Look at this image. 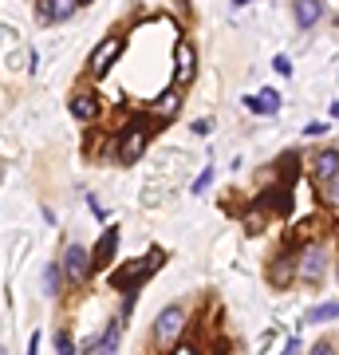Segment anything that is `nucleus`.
<instances>
[{
    "label": "nucleus",
    "instance_id": "obj_1",
    "mask_svg": "<svg viewBox=\"0 0 339 355\" xmlns=\"http://www.w3.org/2000/svg\"><path fill=\"white\" fill-rule=\"evenodd\" d=\"M327 268H331V253L320 241H304L300 245V265H296V280L304 288H324Z\"/></svg>",
    "mask_w": 339,
    "mask_h": 355
},
{
    "label": "nucleus",
    "instance_id": "obj_2",
    "mask_svg": "<svg viewBox=\"0 0 339 355\" xmlns=\"http://www.w3.org/2000/svg\"><path fill=\"white\" fill-rule=\"evenodd\" d=\"M158 265H166V253L162 249H150L142 261H130V265H123L119 272H111V288L114 292H139L142 284L154 277V268Z\"/></svg>",
    "mask_w": 339,
    "mask_h": 355
},
{
    "label": "nucleus",
    "instance_id": "obj_3",
    "mask_svg": "<svg viewBox=\"0 0 339 355\" xmlns=\"http://www.w3.org/2000/svg\"><path fill=\"white\" fill-rule=\"evenodd\" d=\"M186 328H189V308L186 304H166L162 312L154 316L150 343H154V347H174Z\"/></svg>",
    "mask_w": 339,
    "mask_h": 355
},
{
    "label": "nucleus",
    "instance_id": "obj_4",
    "mask_svg": "<svg viewBox=\"0 0 339 355\" xmlns=\"http://www.w3.org/2000/svg\"><path fill=\"white\" fill-rule=\"evenodd\" d=\"M146 146H150V127H146V123H130V127H123V135H119L114 162L119 166H134L142 154H146Z\"/></svg>",
    "mask_w": 339,
    "mask_h": 355
},
{
    "label": "nucleus",
    "instance_id": "obj_5",
    "mask_svg": "<svg viewBox=\"0 0 339 355\" xmlns=\"http://www.w3.org/2000/svg\"><path fill=\"white\" fill-rule=\"evenodd\" d=\"M60 268H63V277H67V284H83V280L91 277V249L87 245H79V241H67V249L60 253Z\"/></svg>",
    "mask_w": 339,
    "mask_h": 355
},
{
    "label": "nucleus",
    "instance_id": "obj_6",
    "mask_svg": "<svg viewBox=\"0 0 339 355\" xmlns=\"http://www.w3.org/2000/svg\"><path fill=\"white\" fill-rule=\"evenodd\" d=\"M296 265H300V249H284V253H277L268 261L264 277H268L272 288H288L292 280H296Z\"/></svg>",
    "mask_w": 339,
    "mask_h": 355
},
{
    "label": "nucleus",
    "instance_id": "obj_7",
    "mask_svg": "<svg viewBox=\"0 0 339 355\" xmlns=\"http://www.w3.org/2000/svg\"><path fill=\"white\" fill-rule=\"evenodd\" d=\"M119 55H123V36H107L99 48L91 51L87 71H91V76H107V71L114 67V60H119Z\"/></svg>",
    "mask_w": 339,
    "mask_h": 355
},
{
    "label": "nucleus",
    "instance_id": "obj_8",
    "mask_svg": "<svg viewBox=\"0 0 339 355\" xmlns=\"http://www.w3.org/2000/svg\"><path fill=\"white\" fill-rule=\"evenodd\" d=\"M288 8H292L296 28H300V32H312V28L327 16V0H292Z\"/></svg>",
    "mask_w": 339,
    "mask_h": 355
},
{
    "label": "nucleus",
    "instance_id": "obj_9",
    "mask_svg": "<svg viewBox=\"0 0 339 355\" xmlns=\"http://www.w3.org/2000/svg\"><path fill=\"white\" fill-rule=\"evenodd\" d=\"M331 174H339V146H324V150H315L308 158V178H312L315 186L327 182Z\"/></svg>",
    "mask_w": 339,
    "mask_h": 355
},
{
    "label": "nucleus",
    "instance_id": "obj_10",
    "mask_svg": "<svg viewBox=\"0 0 339 355\" xmlns=\"http://www.w3.org/2000/svg\"><path fill=\"white\" fill-rule=\"evenodd\" d=\"M245 107H249L252 114H261V119H272V114H280L284 99H280L277 87H261L257 95H245Z\"/></svg>",
    "mask_w": 339,
    "mask_h": 355
},
{
    "label": "nucleus",
    "instance_id": "obj_11",
    "mask_svg": "<svg viewBox=\"0 0 339 355\" xmlns=\"http://www.w3.org/2000/svg\"><path fill=\"white\" fill-rule=\"evenodd\" d=\"M193 76H198V51H193V44H189V40H177L174 83H177V87H186V83H193Z\"/></svg>",
    "mask_w": 339,
    "mask_h": 355
},
{
    "label": "nucleus",
    "instance_id": "obj_12",
    "mask_svg": "<svg viewBox=\"0 0 339 355\" xmlns=\"http://www.w3.org/2000/svg\"><path fill=\"white\" fill-rule=\"evenodd\" d=\"M114 253H119V225H107V229H103V237H99V245L91 249V265H95V268L111 265Z\"/></svg>",
    "mask_w": 339,
    "mask_h": 355
},
{
    "label": "nucleus",
    "instance_id": "obj_13",
    "mask_svg": "<svg viewBox=\"0 0 339 355\" xmlns=\"http://www.w3.org/2000/svg\"><path fill=\"white\" fill-rule=\"evenodd\" d=\"M67 111H71V119H79V123H95L103 107H99V99H95L91 91H79V95L67 99Z\"/></svg>",
    "mask_w": 339,
    "mask_h": 355
},
{
    "label": "nucleus",
    "instance_id": "obj_14",
    "mask_svg": "<svg viewBox=\"0 0 339 355\" xmlns=\"http://www.w3.org/2000/svg\"><path fill=\"white\" fill-rule=\"evenodd\" d=\"M331 320H339V300H320L304 312V324H331Z\"/></svg>",
    "mask_w": 339,
    "mask_h": 355
},
{
    "label": "nucleus",
    "instance_id": "obj_15",
    "mask_svg": "<svg viewBox=\"0 0 339 355\" xmlns=\"http://www.w3.org/2000/svg\"><path fill=\"white\" fill-rule=\"evenodd\" d=\"M63 280H67V277H63L60 261H51V265H44V288H40V292H44L48 300H55V296L63 292Z\"/></svg>",
    "mask_w": 339,
    "mask_h": 355
},
{
    "label": "nucleus",
    "instance_id": "obj_16",
    "mask_svg": "<svg viewBox=\"0 0 339 355\" xmlns=\"http://www.w3.org/2000/svg\"><path fill=\"white\" fill-rule=\"evenodd\" d=\"M177 107H182V91H166V95H158L154 99V114H162V119H170V114H177Z\"/></svg>",
    "mask_w": 339,
    "mask_h": 355
},
{
    "label": "nucleus",
    "instance_id": "obj_17",
    "mask_svg": "<svg viewBox=\"0 0 339 355\" xmlns=\"http://www.w3.org/2000/svg\"><path fill=\"white\" fill-rule=\"evenodd\" d=\"M315 190H320V202H324L327 209H336V214H339V174H331L327 182H320Z\"/></svg>",
    "mask_w": 339,
    "mask_h": 355
},
{
    "label": "nucleus",
    "instance_id": "obj_18",
    "mask_svg": "<svg viewBox=\"0 0 339 355\" xmlns=\"http://www.w3.org/2000/svg\"><path fill=\"white\" fill-rule=\"evenodd\" d=\"M79 12V0H51V20L63 24V20H71Z\"/></svg>",
    "mask_w": 339,
    "mask_h": 355
},
{
    "label": "nucleus",
    "instance_id": "obj_19",
    "mask_svg": "<svg viewBox=\"0 0 339 355\" xmlns=\"http://www.w3.org/2000/svg\"><path fill=\"white\" fill-rule=\"evenodd\" d=\"M214 178H217V170L214 166H205V170L198 174V182H193V193H205L209 186H214Z\"/></svg>",
    "mask_w": 339,
    "mask_h": 355
},
{
    "label": "nucleus",
    "instance_id": "obj_20",
    "mask_svg": "<svg viewBox=\"0 0 339 355\" xmlns=\"http://www.w3.org/2000/svg\"><path fill=\"white\" fill-rule=\"evenodd\" d=\"M324 135H331V123H320V119H312V123L304 127V139H324Z\"/></svg>",
    "mask_w": 339,
    "mask_h": 355
},
{
    "label": "nucleus",
    "instance_id": "obj_21",
    "mask_svg": "<svg viewBox=\"0 0 339 355\" xmlns=\"http://www.w3.org/2000/svg\"><path fill=\"white\" fill-rule=\"evenodd\" d=\"M32 12H36L40 24H55V20H51V0H36V4H32Z\"/></svg>",
    "mask_w": 339,
    "mask_h": 355
},
{
    "label": "nucleus",
    "instance_id": "obj_22",
    "mask_svg": "<svg viewBox=\"0 0 339 355\" xmlns=\"http://www.w3.org/2000/svg\"><path fill=\"white\" fill-rule=\"evenodd\" d=\"M55 352H76V340H71V331L67 328L55 331Z\"/></svg>",
    "mask_w": 339,
    "mask_h": 355
},
{
    "label": "nucleus",
    "instance_id": "obj_23",
    "mask_svg": "<svg viewBox=\"0 0 339 355\" xmlns=\"http://www.w3.org/2000/svg\"><path fill=\"white\" fill-rule=\"evenodd\" d=\"M272 71L292 79V60H288V55H272Z\"/></svg>",
    "mask_w": 339,
    "mask_h": 355
},
{
    "label": "nucleus",
    "instance_id": "obj_24",
    "mask_svg": "<svg viewBox=\"0 0 339 355\" xmlns=\"http://www.w3.org/2000/svg\"><path fill=\"white\" fill-rule=\"evenodd\" d=\"M193 135H198V139H209V135H214V119H198V123H193Z\"/></svg>",
    "mask_w": 339,
    "mask_h": 355
},
{
    "label": "nucleus",
    "instance_id": "obj_25",
    "mask_svg": "<svg viewBox=\"0 0 339 355\" xmlns=\"http://www.w3.org/2000/svg\"><path fill=\"white\" fill-rule=\"evenodd\" d=\"M312 352L327 355V352H336V343H331V340H315V343H312Z\"/></svg>",
    "mask_w": 339,
    "mask_h": 355
},
{
    "label": "nucleus",
    "instance_id": "obj_26",
    "mask_svg": "<svg viewBox=\"0 0 339 355\" xmlns=\"http://www.w3.org/2000/svg\"><path fill=\"white\" fill-rule=\"evenodd\" d=\"M245 4H257V0H229V8H245Z\"/></svg>",
    "mask_w": 339,
    "mask_h": 355
},
{
    "label": "nucleus",
    "instance_id": "obj_27",
    "mask_svg": "<svg viewBox=\"0 0 339 355\" xmlns=\"http://www.w3.org/2000/svg\"><path fill=\"white\" fill-rule=\"evenodd\" d=\"M331 119H339V103H331Z\"/></svg>",
    "mask_w": 339,
    "mask_h": 355
},
{
    "label": "nucleus",
    "instance_id": "obj_28",
    "mask_svg": "<svg viewBox=\"0 0 339 355\" xmlns=\"http://www.w3.org/2000/svg\"><path fill=\"white\" fill-rule=\"evenodd\" d=\"M331 229H336V245H339V217H336V225H331Z\"/></svg>",
    "mask_w": 339,
    "mask_h": 355
},
{
    "label": "nucleus",
    "instance_id": "obj_29",
    "mask_svg": "<svg viewBox=\"0 0 339 355\" xmlns=\"http://www.w3.org/2000/svg\"><path fill=\"white\" fill-rule=\"evenodd\" d=\"M87 4H95V0H79V8H87Z\"/></svg>",
    "mask_w": 339,
    "mask_h": 355
},
{
    "label": "nucleus",
    "instance_id": "obj_30",
    "mask_svg": "<svg viewBox=\"0 0 339 355\" xmlns=\"http://www.w3.org/2000/svg\"><path fill=\"white\" fill-rule=\"evenodd\" d=\"M0 178H4V162H0Z\"/></svg>",
    "mask_w": 339,
    "mask_h": 355
},
{
    "label": "nucleus",
    "instance_id": "obj_31",
    "mask_svg": "<svg viewBox=\"0 0 339 355\" xmlns=\"http://www.w3.org/2000/svg\"><path fill=\"white\" fill-rule=\"evenodd\" d=\"M336 280H339V265H336Z\"/></svg>",
    "mask_w": 339,
    "mask_h": 355
}]
</instances>
